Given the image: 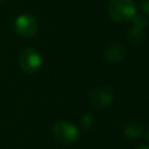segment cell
Here are the masks:
<instances>
[{"label":"cell","mask_w":149,"mask_h":149,"mask_svg":"<svg viewBox=\"0 0 149 149\" xmlns=\"http://www.w3.org/2000/svg\"><path fill=\"white\" fill-rule=\"evenodd\" d=\"M19 64L24 72L34 73L42 65L41 54L34 48H26L24 50L21 51L19 56Z\"/></svg>","instance_id":"cell-2"},{"label":"cell","mask_w":149,"mask_h":149,"mask_svg":"<svg viewBox=\"0 0 149 149\" xmlns=\"http://www.w3.org/2000/svg\"><path fill=\"white\" fill-rule=\"evenodd\" d=\"M125 134L127 137H130V139H135L140 134H141V128L135 123V122H130L126 126L125 128Z\"/></svg>","instance_id":"cell-8"},{"label":"cell","mask_w":149,"mask_h":149,"mask_svg":"<svg viewBox=\"0 0 149 149\" xmlns=\"http://www.w3.org/2000/svg\"><path fill=\"white\" fill-rule=\"evenodd\" d=\"M141 6L143 10L149 14V0H141Z\"/></svg>","instance_id":"cell-11"},{"label":"cell","mask_w":149,"mask_h":149,"mask_svg":"<svg viewBox=\"0 0 149 149\" xmlns=\"http://www.w3.org/2000/svg\"><path fill=\"white\" fill-rule=\"evenodd\" d=\"M37 21L34 16L29 14L19 15L14 22V28L16 33L22 37H31L37 31Z\"/></svg>","instance_id":"cell-4"},{"label":"cell","mask_w":149,"mask_h":149,"mask_svg":"<svg viewBox=\"0 0 149 149\" xmlns=\"http://www.w3.org/2000/svg\"><path fill=\"white\" fill-rule=\"evenodd\" d=\"M146 26H147V20H146L144 16H142V15L135 16V19H134V27H135V28L142 29V28L146 27Z\"/></svg>","instance_id":"cell-9"},{"label":"cell","mask_w":149,"mask_h":149,"mask_svg":"<svg viewBox=\"0 0 149 149\" xmlns=\"http://www.w3.org/2000/svg\"><path fill=\"white\" fill-rule=\"evenodd\" d=\"M135 5L132 0H112L108 6V14L116 22H127L135 16Z\"/></svg>","instance_id":"cell-1"},{"label":"cell","mask_w":149,"mask_h":149,"mask_svg":"<svg viewBox=\"0 0 149 149\" xmlns=\"http://www.w3.org/2000/svg\"><path fill=\"white\" fill-rule=\"evenodd\" d=\"M137 149H149V147H141V148H137Z\"/></svg>","instance_id":"cell-12"},{"label":"cell","mask_w":149,"mask_h":149,"mask_svg":"<svg viewBox=\"0 0 149 149\" xmlns=\"http://www.w3.org/2000/svg\"><path fill=\"white\" fill-rule=\"evenodd\" d=\"M125 55H126V50L123 45L118 43L109 44L104 51V58L108 63H119L125 58Z\"/></svg>","instance_id":"cell-6"},{"label":"cell","mask_w":149,"mask_h":149,"mask_svg":"<svg viewBox=\"0 0 149 149\" xmlns=\"http://www.w3.org/2000/svg\"><path fill=\"white\" fill-rule=\"evenodd\" d=\"M147 136H148V140H149V127H148V130H147Z\"/></svg>","instance_id":"cell-13"},{"label":"cell","mask_w":149,"mask_h":149,"mask_svg":"<svg viewBox=\"0 0 149 149\" xmlns=\"http://www.w3.org/2000/svg\"><path fill=\"white\" fill-rule=\"evenodd\" d=\"M1 1H2V0H0V2H1Z\"/></svg>","instance_id":"cell-14"},{"label":"cell","mask_w":149,"mask_h":149,"mask_svg":"<svg viewBox=\"0 0 149 149\" xmlns=\"http://www.w3.org/2000/svg\"><path fill=\"white\" fill-rule=\"evenodd\" d=\"M114 98V92L108 86H101L97 88L91 95V104L97 108L108 106Z\"/></svg>","instance_id":"cell-5"},{"label":"cell","mask_w":149,"mask_h":149,"mask_svg":"<svg viewBox=\"0 0 149 149\" xmlns=\"http://www.w3.org/2000/svg\"><path fill=\"white\" fill-rule=\"evenodd\" d=\"M92 122H93V116H92V115H85V116L83 118V125H84L86 128L90 127Z\"/></svg>","instance_id":"cell-10"},{"label":"cell","mask_w":149,"mask_h":149,"mask_svg":"<svg viewBox=\"0 0 149 149\" xmlns=\"http://www.w3.org/2000/svg\"><path fill=\"white\" fill-rule=\"evenodd\" d=\"M52 134L55 139L62 144H71L78 137V129L65 121L56 122L52 127Z\"/></svg>","instance_id":"cell-3"},{"label":"cell","mask_w":149,"mask_h":149,"mask_svg":"<svg viewBox=\"0 0 149 149\" xmlns=\"http://www.w3.org/2000/svg\"><path fill=\"white\" fill-rule=\"evenodd\" d=\"M144 40H146V35L143 34L142 29H139V28H135V27L133 29H130V31H129V42L133 45H135V47L141 45V44H143Z\"/></svg>","instance_id":"cell-7"}]
</instances>
